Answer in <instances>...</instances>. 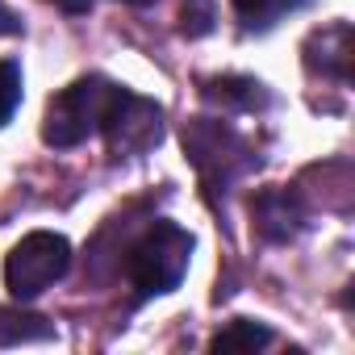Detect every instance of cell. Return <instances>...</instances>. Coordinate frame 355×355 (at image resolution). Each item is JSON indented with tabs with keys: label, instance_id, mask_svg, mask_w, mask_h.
I'll return each instance as SVG.
<instances>
[{
	"label": "cell",
	"instance_id": "1",
	"mask_svg": "<svg viewBox=\"0 0 355 355\" xmlns=\"http://www.w3.org/2000/svg\"><path fill=\"white\" fill-rule=\"evenodd\" d=\"M193 259V234L175 222H150L130 247H125V276L134 284V293L146 297H163L171 288H180L184 272Z\"/></svg>",
	"mask_w": 355,
	"mask_h": 355
},
{
	"label": "cell",
	"instance_id": "2",
	"mask_svg": "<svg viewBox=\"0 0 355 355\" xmlns=\"http://www.w3.org/2000/svg\"><path fill=\"white\" fill-rule=\"evenodd\" d=\"M113 80L105 76H84L76 84H67L59 96H51L46 105V117H42V138L59 150L67 146H80L88 142L92 134H101V121H105V109H109V96H113Z\"/></svg>",
	"mask_w": 355,
	"mask_h": 355
},
{
	"label": "cell",
	"instance_id": "3",
	"mask_svg": "<svg viewBox=\"0 0 355 355\" xmlns=\"http://www.w3.org/2000/svg\"><path fill=\"white\" fill-rule=\"evenodd\" d=\"M184 155L193 159V167L201 171L205 189H230L243 171H251L255 155L251 146L226 125V121H214V117H197L184 125Z\"/></svg>",
	"mask_w": 355,
	"mask_h": 355
},
{
	"label": "cell",
	"instance_id": "4",
	"mask_svg": "<svg viewBox=\"0 0 355 355\" xmlns=\"http://www.w3.org/2000/svg\"><path fill=\"white\" fill-rule=\"evenodd\" d=\"M71 268V243L63 234H51V230H34L26 234L9 259H5V284L17 301H30L38 293H46L55 280H63Z\"/></svg>",
	"mask_w": 355,
	"mask_h": 355
},
{
	"label": "cell",
	"instance_id": "5",
	"mask_svg": "<svg viewBox=\"0 0 355 355\" xmlns=\"http://www.w3.org/2000/svg\"><path fill=\"white\" fill-rule=\"evenodd\" d=\"M101 134H105V142H109V150L117 159L142 155V150H150L163 138V109L155 101L130 92V88H113L105 121H101Z\"/></svg>",
	"mask_w": 355,
	"mask_h": 355
},
{
	"label": "cell",
	"instance_id": "6",
	"mask_svg": "<svg viewBox=\"0 0 355 355\" xmlns=\"http://www.w3.org/2000/svg\"><path fill=\"white\" fill-rule=\"evenodd\" d=\"M305 67L313 76H326V80L347 84L351 80V26L347 21H334L326 30H313L309 42H305Z\"/></svg>",
	"mask_w": 355,
	"mask_h": 355
},
{
	"label": "cell",
	"instance_id": "7",
	"mask_svg": "<svg viewBox=\"0 0 355 355\" xmlns=\"http://www.w3.org/2000/svg\"><path fill=\"white\" fill-rule=\"evenodd\" d=\"M251 214H255V226H259V234H263L268 243H284V239H293V234L305 226V205H301V197L288 193V189H268V193H259Z\"/></svg>",
	"mask_w": 355,
	"mask_h": 355
},
{
	"label": "cell",
	"instance_id": "8",
	"mask_svg": "<svg viewBox=\"0 0 355 355\" xmlns=\"http://www.w3.org/2000/svg\"><path fill=\"white\" fill-rule=\"evenodd\" d=\"M55 338V326L42 318V313H30V309H0V347H21V343H51Z\"/></svg>",
	"mask_w": 355,
	"mask_h": 355
},
{
	"label": "cell",
	"instance_id": "9",
	"mask_svg": "<svg viewBox=\"0 0 355 355\" xmlns=\"http://www.w3.org/2000/svg\"><path fill=\"white\" fill-rule=\"evenodd\" d=\"M205 101H214L222 109H259V105H268V92H263L259 80L222 76V80H209L205 84Z\"/></svg>",
	"mask_w": 355,
	"mask_h": 355
},
{
	"label": "cell",
	"instance_id": "10",
	"mask_svg": "<svg viewBox=\"0 0 355 355\" xmlns=\"http://www.w3.org/2000/svg\"><path fill=\"white\" fill-rule=\"evenodd\" d=\"M272 343V330L263 322H251V318H234L226 330L214 334L209 351L214 355H247V351H263Z\"/></svg>",
	"mask_w": 355,
	"mask_h": 355
},
{
	"label": "cell",
	"instance_id": "11",
	"mask_svg": "<svg viewBox=\"0 0 355 355\" xmlns=\"http://www.w3.org/2000/svg\"><path fill=\"white\" fill-rule=\"evenodd\" d=\"M230 5H234V13L243 17L247 30H263V26H272L284 9H293V0H230Z\"/></svg>",
	"mask_w": 355,
	"mask_h": 355
},
{
	"label": "cell",
	"instance_id": "12",
	"mask_svg": "<svg viewBox=\"0 0 355 355\" xmlns=\"http://www.w3.org/2000/svg\"><path fill=\"white\" fill-rule=\"evenodd\" d=\"M21 105V67L13 59H0V125H5Z\"/></svg>",
	"mask_w": 355,
	"mask_h": 355
},
{
	"label": "cell",
	"instance_id": "13",
	"mask_svg": "<svg viewBox=\"0 0 355 355\" xmlns=\"http://www.w3.org/2000/svg\"><path fill=\"white\" fill-rule=\"evenodd\" d=\"M51 5H59L63 13H88V9H92V0H51Z\"/></svg>",
	"mask_w": 355,
	"mask_h": 355
},
{
	"label": "cell",
	"instance_id": "14",
	"mask_svg": "<svg viewBox=\"0 0 355 355\" xmlns=\"http://www.w3.org/2000/svg\"><path fill=\"white\" fill-rule=\"evenodd\" d=\"M0 34H17V17H13L5 5H0Z\"/></svg>",
	"mask_w": 355,
	"mask_h": 355
}]
</instances>
